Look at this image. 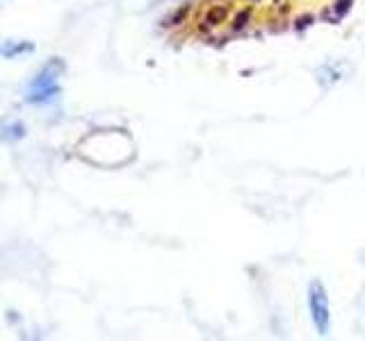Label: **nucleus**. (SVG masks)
<instances>
[{"mask_svg": "<svg viewBox=\"0 0 365 341\" xmlns=\"http://www.w3.org/2000/svg\"><path fill=\"white\" fill-rule=\"evenodd\" d=\"M62 73V61H50L42 68V73H39L33 85H30V100L33 102H46L50 100V96L57 94V78Z\"/></svg>", "mask_w": 365, "mask_h": 341, "instance_id": "obj_1", "label": "nucleus"}, {"mask_svg": "<svg viewBox=\"0 0 365 341\" xmlns=\"http://www.w3.org/2000/svg\"><path fill=\"white\" fill-rule=\"evenodd\" d=\"M308 307H311V316L318 328V333L327 335L329 333V301L320 282H313L308 289Z\"/></svg>", "mask_w": 365, "mask_h": 341, "instance_id": "obj_2", "label": "nucleus"}]
</instances>
